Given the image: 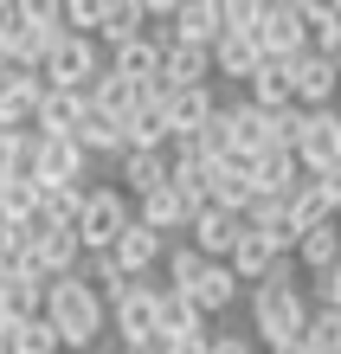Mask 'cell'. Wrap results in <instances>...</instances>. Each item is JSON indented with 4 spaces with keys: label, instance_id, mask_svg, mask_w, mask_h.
<instances>
[{
    "label": "cell",
    "instance_id": "2e32d148",
    "mask_svg": "<svg viewBox=\"0 0 341 354\" xmlns=\"http://www.w3.org/2000/svg\"><path fill=\"white\" fill-rule=\"evenodd\" d=\"M110 258H116V270H122V277L136 283V277H148L155 264H167V239H161V232H148V225L136 219L129 232L116 239V252H110Z\"/></svg>",
    "mask_w": 341,
    "mask_h": 354
},
{
    "label": "cell",
    "instance_id": "8d00e7d4",
    "mask_svg": "<svg viewBox=\"0 0 341 354\" xmlns=\"http://www.w3.org/2000/svg\"><path fill=\"white\" fill-rule=\"evenodd\" d=\"M303 348L309 354H341V309H322V303H315V322H309Z\"/></svg>",
    "mask_w": 341,
    "mask_h": 354
},
{
    "label": "cell",
    "instance_id": "74e56055",
    "mask_svg": "<svg viewBox=\"0 0 341 354\" xmlns=\"http://www.w3.org/2000/svg\"><path fill=\"white\" fill-rule=\"evenodd\" d=\"M206 354H258V335H219V328H212Z\"/></svg>",
    "mask_w": 341,
    "mask_h": 354
},
{
    "label": "cell",
    "instance_id": "e575fe53",
    "mask_svg": "<svg viewBox=\"0 0 341 354\" xmlns=\"http://www.w3.org/2000/svg\"><path fill=\"white\" fill-rule=\"evenodd\" d=\"M77 277H84V283H91V290H97V297H103V303H110V297H116V290H122V283H129V277H122V270H116V258H110V252H91V258H84V264H77Z\"/></svg>",
    "mask_w": 341,
    "mask_h": 354
},
{
    "label": "cell",
    "instance_id": "52a82bcc",
    "mask_svg": "<svg viewBox=\"0 0 341 354\" xmlns=\"http://www.w3.org/2000/svg\"><path fill=\"white\" fill-rule=\"evenodd\" d=\"M33 180L46 187H84L91 180V155H84V142L71 136H33Z\"/></svg>",
    "mask_w": 341,
    "mask_h": 354
},
{
    "label": "cell",
    "instance_id": "603a6c76",
    "mask_svg": "<svg viewBox=\"0 0 341 354\" xmlns=\"http://www.w3.org/2000/svg\"><path fill=\"white\" fill-rule=\"evenodd\" d=\"M174 180V155H122V194L129 200H148Z\"/></svg>",
    "mask_w": 341,
    "mask_h": 354
},
{
    "label": "cell",
    "instance_id": "484cf974",
    "mask_svg": "<svg viewBox=\"0 0 341 354\" xmlns=\"http://www.w3.org/2000/svg\"><path fill=\"white\" fill-rule=\"evenodd\" d=\"M39 206H46V187H39L33 174H19V180L0 187V219L19 225V232H26V225H39Z\"/></svg>",
    "mask_w": 341,
    "mask_h": 354
},
{
    "label": "cell",
    "instance_id": "8fae6325",
    "mask_svg": "<svg viewBox=\"0 0 341 354\" xmlns=\"http://www.w3.org/2000/svg\"><path fill=\"white\" fill-rule=\"evenodd\" d=\"M245 232H251L245 213H232V206H206V213L194 219V232H187V245H200L212 264H232V252L245 245Z\"/></svg>",
    "mask_w": 341,
    "mask_h": 354
},
{
    "label": "cell",
    "instance_id": "e0dca14e",
    "mask_svg": "<svg viewBox=\"0 0 341 354\" xmlns=\"http://www.w3.org/2000/svg\"><path fill=\"white\" fill-rule=\"evenodd\" d=\"M136 219L148 225V232H161V239H174V232H194V206L181 200V187H174V180H167L161 194L136 200Z\"/></svg>",
    "mask_w": 341,
    "mask_h": 354
},
{
    "label": "cell",
    "instance_id": "d590c367",
    "mask_svg": "<svg viewBox=\"0 0 341 354\" xmlns=\"http://www.w3.org/2000/svg\"><path fill=\"white\" fill-rule=\"evenodd\" d=\"M19 174H33V136L0 129V187H7V180H19Z\"/></svg>",
    "mask_w": 341,
    "mask_h": 354
},
{
    "label": "cell",
    "instance_id": "6da1fadb",
    "mask_svg": "<svg viewBox=\"0 0 341 354\" xmlns=\"http://www.w3.org/2000/svg\"><path fill=\"white\" fill-rule=\"evenodd\" d=\"M309 322H315V303L303 297L296 270H290V264H277V270H270V283L251 290V335H258L264 348H296V342L309 335Z\"/></svg>",
    "mask_w": 341,
    "mask_h": 354
},
{
    "label": "cell",
    "instance_id": "277c9868",
    "mask_svg": "<svg viewBox=\"0 0 341 354\" xmlns=\"http://www.w3.org/2000/svg\"><path fill=\"white\" fill-rule=\"evenodd\" d=\"M161 297H167V290H155L148 277L122 283L116 297H110V328H116V342H122V348H148V342H161Z\"/></svg>",
    "mask_w": 341,
    "mask_h": 354
},
{
    "label": "cell",
    "instance_id": "f546056e",
    "mask_svg": "<svg viewBox=\"0 0 341 354\" xmlns=\"http://www.w3.org/2000/svg\"><path fill=\"white\" fill-rule=\"evenodd\" d=\"M290 219H296V232L309 239V232H322V225H329V219H341V213H335V200L322 194V180H309L303 194L290 200Z\"/></svg>",
    "mask_w": 341,
    "mask_h": 354
},
{
    "label": "cell",
    "instance_id": "4316f807",
    "mask_svg": "<svg viewBox=\"0 0 341 354\" xmlns=\"http://www.w3.org/2000/svg\"><path fill=\"white\" fill-rule=\"evenodd\" d=\"M77 142H84V155H129V122L91 110V116H84V129H77Z\"/></svg>",
    "mask_w": 341,
    "mask_h": 354
},
{
    "label": "cell",
    "instance_id": "cb8c5ba5",
    "mask_svg": "<svg viewBox=\"0 0 341 354\" xmlns=\"http://www.w3.org/2000/svg\"><path fill=\"white\" fill-rule=\"evenodd\" d=\"M129 155H174V122H167L161 97L148 103V110L129 122Z\"/></svg>",
    "mask_w": 341,
    "mask_h": 354
},
{
    "label": "cell",
    "instance_id": "30bf717a",
    "mask_svg": "<svg viewBox=\"0 0 341 354\" xmlns=\"http://www.w3.org/2000/svg\"><path fill=\"white\" fill-rule=\"evenodd\" d=\"M296 161L322 180L341 168V110H303V142H296Z\"/></svg>",
    "mask_w": 341,
    "mask_h": 354
},
{
    "label": "cell",
    "instance_id": "f1b7e54d",
    "mask_svg": "<svg viewBox=\"0 0 341 354\" xmlns=\"http://www.w3.org/2000/svg\"><path fill=\"white\" fill-rule=\"evenodd\" d=\"M206 270H212V258L200 252V245H174V252H167V290L194 297V290L206 283Z\"/></svg>",
    "mask_w": 341,
    "mask_h": 354
},
{
    "label": "cell",
    "instance_id": "ac0fdd59",
    "mask_svg": "<svg viewBox=\"0 0 341 354\" xmlns=\"http://www.w3.org/2000/svg\"><path fill=\"white\" fill-rule=\"evenodd\" d=\"M161 110L174 122V142L181 136H200L212 116H219V103H212V84H194V91H161Z\"/></svg>",
    "mask_w": 341,
    "mask_h": 354
},
{
    "label": "cell",
    "instance_id": "4fadbf2b",
    "mask_svg": "<svg viewBox=\"0 0 341 354\" xmlns=\"http://www.w3.org/2000/svg\"><path fill=\"white\" fill-rule=\"evenodd\" d=\"M26 252H33V264L58 283V277H77L84 239H77V232H58V225H26Z\"/></svg>",
    "mask_w": 341,
    "mask_h": 354
},
{
    "label": "cell",
    "instance_id": "4dcf8cb0",
    "mask_svg": "<svg viewBox=\"0 0 341 354\" xmlns=\"http://www.w3.org/2000/svg\"><path fill=\"white\" fill-rule=\"evenodd\" d=\"M239 290H245V283H239V270H232V264H212V270H206V283L194 290V303L206 309V316H219V309L239 303Z\"/></svg>",
    "mask_w": 341,
    "mask_h": 354
},
{
    "label": "cell",
    "instance_id": "83f0119b",
    "mask_svg": "<svg viewBox=\"0 0 341 354\" xmlns=\"http://www.w3.org/2000/svg\"><path fill=\"white\" fill-rule=\"evenodd\" d=\"M296 264L315 270V277H329V270L341 264V219H329L322 232H309L303 245H296Z\"/></svg>",
    "mask_w": 341,
    "mask_h": 354
},
{
    "label": "cell",
    "instance_id": "3957f363",
    "mask_svg": "<svg viewBox=\"0 0 341 354\" xmlns=\"http://www.w3.org/2000/svg\"><path fill=\"white\" fill-rule=\"evenodd\" d=\"M65 0H19V26L7 39L13 71H46V58L65 46Z\"/></svg>",
    "mask_w": 341,
    "mask_h": 354
},
{
    "label": "cell",
    "instance_id": "7402d4cb",
    "mask_svg": "<svg viewBox=\"0 0 341 354\" xmlns=\"http://www.w3.org/2000/svg\"><path fill=\"white\" fill-rule=\"evenodd\" d=\"M212 71H219V77H239V84H251V77L264 71V46H258V39L225 32L219 46H212Z\"/></svg>",
    "mask_w": 341,
    "mask_h": 354
},
{
    "label": "cell",
    "instance_id": "9a60e30c",
    "mask_svg": "<svg viewBox=\"0 0 341 354\" xmlns=\"http://www.w3.org/2000/svg\"><path fill=\"white\" fill-rule=\"evenodd\" d=\"M212 46H187V39L167 32V71H161V91H194V84H212Z\"/></svg>",
    "mask_w": 341,
    "mask_h": 354
},
{
    "label": "cell",
    "instance_id": "7c38bea8",
    "mask_svg": "<svg viewBox=\"0 0 341 354\" xmlns=\"http://www.w3.org/2000/svg\"><path fill=\"white\" fill-rule=\"evenodd\" d=\"M296 110H341V65L329 52L296 58Z\"/></svg>",
    "mask_w": 341,
    "mask_h": 354
},
{
    "label": "cell",
    "instance_id": "d6a6232c",
    "mask_svg": "<svg viewBox=\"0 0 341 354\" xmlns=\"http://www.w3.org/2000/svg\"><path fill=\"white\" fill-rule=\"evenodd\" d=\"M110 13H116V0H65V26L77 39H103L110 32Z\"/></svg>",
    "mask_w": 341,
    "mask_h": 354
},
{
    "label": "cell",
    "instance_id": "ab89813d",
    "mask_svg": "<svg viewBox=\"0 0 341 354\" xmlns=\"http://www.w3.org/2000/svg\"><path fill=\"white\" fill-rule=\"evenodd\" d=\"M315 297H322V309H341V264L329 270V277H315Z\"/></svg>",
    "mask_w": 341,
    "mask_h": 354
},
{
    "label": "cell",
    "instance_id": "1f68e13d",
    "mask_svg": "<svg viewBox=\"0 0 341 354\" xmlns=\"http://www.w3.org/2000/svg\"><path fill=\"white\" fill-rule=\"evenodd\" d=\"M148 19H155V13H148V0H116L110 32H103V39H110V52H122V46H136V39H148V32H142Z\"/></svg>",
    "mask_w": 341,
    "mask_h": 354
},
{
    "label": "cell",
    "instance_id": "8992f818",
    "mask_svg": "<svg viewBox=\"0 0 341 354\" xmlns=\"http://www.w3.org/2000/svg\"><path fill=\"white\" fill-rule=\"evenodd\" d=\"M258 46H264V58H277V65H296L303 52H315V32H309V19H303V0H270Z\"/></svg>",
    "mask_w": 341,
    "mask_h": 354
},
{
    "label": "cell",
    "instance_id": "f35d334b",
    "mask_svg": "<svg viewBox=\"0 0 341 354\" xmlns=\"http://www.w3.org/2000/svg\"><path fill=\"white\" fill-rule=\"evenodd\" d=\"M19 252H26V232H19V225H7V219H0V270H7Z\"/></svg>",
    "mask_w": 341,
    "mask_h": 354
},
{
    "label": "cell",
    "instance_id": "60d3db41",
    "mask_svg": "<svg viewBox=\"0 0 341 354\" xmlns=\"http://www.w3.org/2000/svg\"><path fill=\"white\" fill-rule=\"evenodd\" d=\"M13 26H19V0H0V39H13Z\"/></svg>",
    "mask_w": 341,
    "mask_h": 354
},
{
    "label": "cell",
    "instance_id": "7a4b0ae2",
    "mask_svg": "<svg viewBox=\"0 0 341 354\" xmlns=\"http://www.w3.org/2000/svg\"><path fill=\"white\" fill-rule=\"evenodd\" d=\"M46 322L58 328V342H65V348H84V354H91V342L110 328V303H103L84 277H58L46 290Z\"/></svg>",
    "mask_w": 341,
    "mask_h": 354
},
{
    "label": "cell",
    "instance_id": "d6986e66",
    "mask_svg": "<svg viewBox=\"0 0 341 354\" xmlns=\"http://www.w3.org/2000/svg\"><path fill=\"white\" fill-rule=\"evenodd\" d=\"M84 116H91V91H46V110H39V129L33 136H71L77 142Z\"/></svg>",
    "mask_w": 341,
    "mask_h": 354
},
{
    "label": "cell",
    "instance_id": "9c48e42d",
    "mask_svg": "<svg viewBox=\"0 0 341 354\" xmlns=\"http://www.w3.org/2000/svg\"><path fill=\"white\" fill-rule=\"evenodd\" d=\"M46 91H52V84H46L39 71H7V77H0V129H13V136L39 129Z\"/></svg>",
    "mask_w": 341,
    "mask_h": 354
},
{
    "label": "cell",
    "instance_id": "ba28073f",
    "mask_svg": "<svg viewBox=\"0 0 341 354\" xmlns=\"http://www.w3.org/2000/svg\"><path fill=\"white\" fill-rule=\"evenodd\" d=\"M103 71H110V58L97 52V39H77V32H65V46H58V52L46 58V71H39V77H46L52 91H91Z\"/></svg>",
    "mask_w": 341,
    "mask_h": 354
},
{
    "label": "cell",
    "instance_id": "b9f144b4",
    "mask_svg": "<svg viewBox=\"0 0 341 354\" xmlns=\"http://www.w3.org/2000/svg\"><path fill=\"white\" fill-rule=\"evenodd\" d=\"M270 354H309V348H303V342H296V348H270Z\"/></svg>",
    "mask_w": 341,
    "mask_h": 354
},
{
    "label": "cell",
    "instance_id": "44dd1931",
    "mask_svg": "<svg viewBox=\"0 0 341 354\" xmlns=\"http://www.w3.org/2000/svg\"><path fill=\"white\" fill-rule=\"evenodd\" d=\"M174 39H187V46H219V39H225V7H219V0H181Z\"/></svg>",
    "mask_w": 341,
    "mask_h": 354
},
{
    "label": "cell",
    "instance_id": "5bb4252c",
    "mask_svg": "<svg viewBox=\"0 0 341 354\" xmlns=\"http://www.w3.org/2000/svg\"><path fill=\"white\" fill-rule=\"evenodd\" d=\"M161 91H148V84H129V77H116V71H103L97 84H91V110L103 116H116V122H136L148 103H155Z\"/></svg>",
    "mask_w": 341,
    "mask_h": 354
},
{
    "label": "cell",
    "instance_id": "ffe728a7",
    "mask_svg": "<svg viewBox=\"0 0 341 354\" xmlns=\"http://www.w3.org/2000/svg\"><path fill=\"white\" fill-rule=\"evenodd\" d=\"M245 97L258 103V110H270V116L296 110V65H277V58H264V71L245 84Z\"/></svg>",
    "mask_w": 341,
    "mask_h": 354
},
{
    "label": "cell",
    "instance_id": "5b68a950",
    "mask_svg": "<svg viewBox=\"0 0 341 354\" xmlns=\"http://www.w3.org/2000/svg\"><path fill=\"white\" fill-rule=\"evenodd\" d=\"M136 225V200L122 187H91L84 200V219H77V239H84V258L91 252H116V239Z\"/></svg>",
    "mask_w": 341,
    "mask_h": 354
},
{
    "label": "cell",
    "instance_id": "836d02e7",
    "mask_svg": "<svg viewBox=\"0 0 341 354\" xmlns=\"http://www.w3.org/2000/svg\"><path fill=\"white\" fill-rule=\"evenodd\" d=\"M7 354H65V342H58V328L46 316H33V322H19L7 335Z\"/></svg>",
    "mask_w": 341,
    "mask_h": 354
},
{
    "label": "cell",
    "instance_id": "d4e9b609",
    "mask_svg": "<svg viewBox=\"0 0 341 354\" xmlns=\"http://www.w3.org/2000/svg\"><path fill=\"white\" fill-rule=\"evenodd\" d=\"M277 264H284V252H277L264 232H245V245L232 252V270H239V283H251V290L270 283V270H277Z\"/></svg>",
    "mask_w": 341,
    "mask_h": 354
}]
</instances>
